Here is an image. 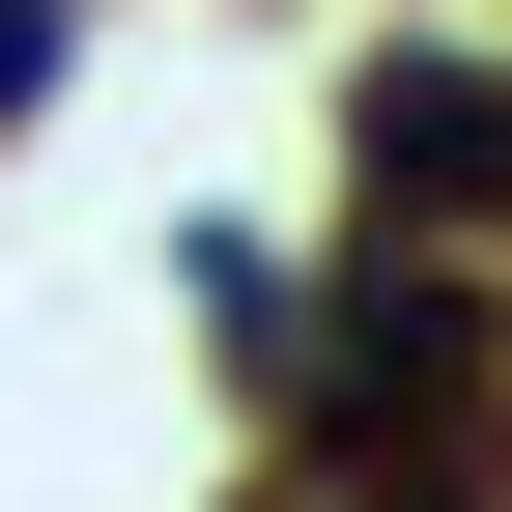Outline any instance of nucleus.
<instances>
[{
    "label": "nucleus",
    "mask_w": 512,
    "mask_h": 512,
    "mask_svg": "<svg viewBox=\"0 0 512 512\" xmlns=\"http://www.w3.org/2000/svg\"><path fill=\"white\" fill-rule=\"evenodd\" d=\"M342 171H370V256H484L512 285V57L484 29H399L342 86Z\"/></svg>",
    "instance_id": "obj_1"
},
{
    "label": "nucleus",
    "mask_w": 512,
    "mask_h": 512,
    "mask_svg": "<svg viewBox=\"0 0 512 512\" xmlns=\"http://www.w3.org/2000/svg\"><path fill=\"white\" fill-rule=\"evenodd\" d=\"M29 86H57V0H0V114H29Z\"/></svg>",
    "instance_id": "obj_2"
}]
</instances>
